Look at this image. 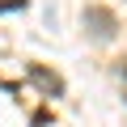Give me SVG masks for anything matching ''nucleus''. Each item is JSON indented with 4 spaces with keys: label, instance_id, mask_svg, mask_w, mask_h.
<instances>
[{
    "label": "nucleus",
    "instance_id": "obj_1",
    "mask_svg": "<svg viewBox=\"0 0 127 127\" xmlns=\"http://www.w3.org/2000/svg\"><path fill=\"white\" fill-rule=\"evenodd\" d=\"M81 21H85V34H89L93 42H110V38L119 34V17H114L106 4H89Z\"/></svg>",
    "mask_w": 127,
    "mask_h": 127
},
{
    "label": "nucleus",
    "instance_id": "obj_2",
    "mask_svg": "<svg viewBox=\"0 0 127 127\" xmlns=\"http://www.w3.org/2000/svg\"><path fill=\"white\" fill-rule=\"evenodd\" d=\"M26 72H30V81H34L47 97H59V93H64V76H59V72H47L42 64H30Z\"/></svg>",
    "mask_w": 127,
    "mask_h": 127
},
{
    "label": "nucleus",
    "instance_id": "obj_3",
    "mask_svg": "<svg viewBox=\"0 0 127 127\" xmlns=\"http://www.w3.org/2000/svg\"><path fill=\"white\" fill-rule=\"evenodd\" d=\"M13 9H26V0H0V13H13Z\"/></svg>",
    "mask_w": 127,
    "mask_h": 127
},
{
    "label": "nucleus",
    "instance_id": "obj_4",
    "mask_svg": "<svg viewBox=\"0 0 127 127\" xmlns=\"http://www.w3.org/2000/svg\"><path fill=\"white\" fill-rule=\"evenodd\" d=\"M119 76H123V81H127V64H123V68H119Z\"/></svg>",
    "mask_w": 127,
    "mask_h": 127
}]
</instances>
